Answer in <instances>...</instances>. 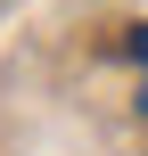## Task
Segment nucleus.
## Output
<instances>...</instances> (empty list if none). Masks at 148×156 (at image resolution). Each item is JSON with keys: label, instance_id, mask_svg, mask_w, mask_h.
<instances>
[{"label": "nucleus", "instance_id": "f257e3e1", "mask_svg": "<svg viewBox=\"0 0 148 156\" xmlns=\"http://www.w3.org/2000/svg\"><path fill=\"white\" fill-rule=\"evenodd\" d=\"M124 49H132V58H140V66H148V25H140V33H132V41H124Z\"/></svg>", "mask_w": 148, "mask_h": 156}]
</instances>
